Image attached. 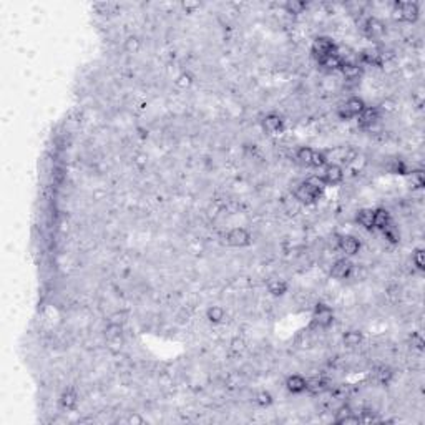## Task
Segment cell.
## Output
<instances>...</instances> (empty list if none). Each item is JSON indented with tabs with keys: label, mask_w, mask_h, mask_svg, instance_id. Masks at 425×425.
Returning a JSON list of instances; mask_svg holds the SVG:
<instances>
[{
	"label": "cell",
	"mask_w": 425,
	"mask_h": 425,
	"mask_svg": "<svg viewBox=\"0 0 425 425\" xmlns=\"http://www.w3.org/2000/svg\"><path fill=\"white\" fill-rule=\"evenodd\" d=\"M323 191H324V183L321 181V178H309L296 186L294 196L302 204H314L323 196Z\"/></svg>",
	"instance_id": "obj_1"
},
{
	"label": "cell",
	"mask_w": 425,
	"mask_h": 425,
	"mask_svg": "<svg viewBox=\"0 0 425 425\" xmlns=\"http://www.w3.org/2000/svg\"><path fill=\"white\" fill-rule=\"evenodd\" d=\"M392 14L399 20L414 23L420 17V7H418L417 2H395Z\"/></svg>",
	"instance_id": "obj_2"
},
{
	"label": "cell",
	"mask_w": 425,
	"mask_h": 425,
	"mask_svg": "<svg viewBox=\"0 0 425 425\" xmlns=\"http://www.w3.org/2000/svg\"><path fill=\"white\" fill-rule=\"evenodd\" d=\"M365 101L359 96H351L349 100H346L342 105L337 107V117L340 120H352L357 118L360 113L364 112L365 108Z\"/></svg>",
	"instance_id": "obj_3"
},
{
	"label": "cell",
	"mask_w": 425,
	"mask_h": 425,
	"mask_svg": "<svg viewBox=\"0 0 425 425\" xmlns=\"http://www.w3.org/2000/svg\"><path fill=\"white\" fill-rule=\"evenodd\" d=\"M336 51H337V45L334 43V40L329 37H317L312 42V47H311V54L317 62L332 54H336Z\"/></svg>",
	"instance_id": "obj_4"
},
{
	"label": "cell",
	"mask_w": 425,
	"mask_h": 425,
	"mask_svg": "<svg viewBox=\"0 0 425 425\" xmlns=\"http://www.w3.org/2000/svg\"><path fill=\"white\" fill-rule=\"evenodd\" d=\"M334 323V311L331 306L327 304H317L314 307V312H312V326L317 327V329H327V327H331Z\"/></svg>",
	"instance_id": "obj_5"
},
{
	"label": "cell",
	"mask_w": 425,
	"mask_h": 425,
	"mask_svg": "<svg viewBox=\"0 0 425 425\" xmlns=\"http://www.w3.org/2000/svg\"><path fill=\"white\" fill-rule=\"evenodd\" d=\"M226 243L231 248H246L253 243V236H251V233L246 228L237 226V228H233L228 231Z\"/></svg>",
	"instance_id": "obj_6"
},
{
	"label": "cell",
	"mask_w": 425,
	"mask_h": 425,
	"mask_svg": "<svg viewBox=\"0 0 425 425\" xmlns=\"http://www.w3.org/2000/svg\"><path fill=\"white\" fill-rule=\"evenodd\" d=\"M354 273V264L349 257H340V259L334 261L331 266V276L334 279H349Z\"/></svg>",
	"instance_id": "obj_7"
},
{
	"label": "cell",
	"mask_w": 425,
	"mask_h": 425,
	"mask_svg": "<svg viewBox=\"0 0 425 425\" xmlns=\"http://www.w3.org/2000/svg\"><path fill=\"white\" fill-rule=\"evenodd\" d=\"M321 181L327 186H337L344 181V170L336 163L326 165L323 176H321Z\"/></svg>",
	"instance_id": "obj_8"
},
{
	"label": "cell",
	"mask_w": 425,
	"mask_h": 425,
	"mask_svg": "<svg viewBox=\"0 0 425 425\" xmlns=\"http://www.w3.org/2000/svg\"><path fill=\"white\" fill-rule=\"evenodd\" d=\"M261 125H262V130L269 135H279L284 131V120L278 113H268L261 120Z\"/></svg>",
	"instance_id": "obj_9"
},
{
	"label": "cell",
	"mask_w": 425,
	"mask_h": 425,
	"mask_svg": "<svg viewBox=\"0 0 425 425\" xmlns=\"http://www.w3.org/2000/svg\"><path fill=\"white\" fill-rule=\"evenodd\" d=\"M337 249L346 256H356L360 251V241L354 236H339L337 237Z\"/></svg>",
	"instance_id": "obj_10"
},
{
	"label": "cell",
	"mask_w": 425,
	"mask_h": 425,
	"mask_svg": "<svg viewBox=\"0 0 425 425\" xmlns=\"http://www.w3.org/2000/svg\"><path fill=\"white\" fill-rule=\"evenodd\" d=\"M359 126L360 128H372L379 120H381V113H379L377 107H365L364 112L359 115Z\"/></svg>",
	"instance_id": "obj_11"
},
{
	"label": "cell",
	"mask_w": 425,
	"mask_h": 425,
	"mask_svg": "<svg viewBox=\"0 0 425 425\" xmlns=\"http://www.w3.org/2000/svg\"><path fill=\"white\" fill-rule=\"evenodd\" d=\"M59 405H60V409L65 412L75 410L76 405H78V394H76V390L73 387H68L63 390L59 399Z\"/></svg>",
	"instance_id": "obj_12"
},
{
	"label": "cell",
	"mask_w": 425,
	"mask_h": 425,
	"mask_svg": "<svg viewBox=\"0 0 425 425\" xmlns=\"http://www.w3.org/2000/svg\"><path fill=\"white\" fill-rule=\"evenodd\" d=\"M364 32L369 38H382L385 34V25L376 17H369L364 23Z\"/></svg>",
	"instance_id": "obj_13"
},
{
	"label": "cell",
	"mask_w": 425,
	"mask_h": 425,
	"mask_svg": "<svg viewBox=\"0 0 425 425\" xmlns=\"http://www.w3.org/2000/svg\"><path fill=\"white\" fill-rule=\"evenodd\" d=\"M105 336H107V340L110 346L121 347V342H123V327H121L118 323H110L105 331Z\"/></svg>",
	"instance_id": "obj_14"
},
{
	"label": "cell",
	"mask_w": 425,
	"mask_h": 425,
	"mask_svg": "<svg viewBox=\"0 0 425 425\" xmlns=\"http://www.w3.org/2000/svg\"><path fill=\"white\" fill-rule=\"evenodd\" d=\"M392 226V216H390V213L387 209H384V208H379V209H374V229H379V231H384L385 229H389Z\"/></svg>",
	"instance_id": "obj_15"
},
{
	"label": "cell",
	"mask_w": 425,
	"mask_h": 425,
	"mask_svg": "<svg viewBox=\"0 0 425 425\" xmlns=\"http://www.w3.org/2000/svg\"><path fill=\"white\" fill-rule=\"evenodd\" d=\"M286 389L291 392V394H302L307 389V379H304L299 374L289 376L286 379Z\"/></svg>",
	"instance_id": "obj_16"
},
{
	"label": "cell",
	"mask_w": 425,
	"mask_h": 425,
	"mask_svg": "<svg viewBox=\"0 0 425 425\" xmlns=\"http://www.w3.org/2000/svg\"><path fill=\"white\" fill-rule=\"evenodd\" d=\"M317 63H319V67H323L324 70H327V72H336V70H340V67L344 65V59L336 51V54L319 60Z\"/></svg>",
	"instance_id": "obj_17"
},
{
	"label": "cell",
	"mask_w": 425,
	"mask_h": 425,
	"mask_svg": "<svg viewBox=\"0 0 425 425\" xmlns=\"http://www.w3.org/2000/svg\"><path fill=\"white\" fill-rule=\"evenodd\" d=\"M356 220L359 223V226H362L367 231H372V229H374V209H370V208L360 209L357 213Z\"/></svg>",
	"instance_id": "obj_18"
},
{
	"label": "cell",
	"mask_w": 425,
	"mask_h": 425,
	"mask_svg": "<svg viewBox=\"0 0 425 425\" xmlns=\"http://www.w3.org/2000/svg\"><path fill=\"white\" fill-rule=\"evenodd\" d=\"M327 389V381L323 376H314L311 379H307V389L306 392H311L312 395H317L321 392H324Z\"/></svg>",
	"instance_id": "obj_19"
},
{
	"label": "cell",
	"mask_w": 425,
	"mask_h": 425,
	"mask_svg": "<svg viewBox=\"0 0 425 425\" xmlns=\"http://www.w3.org/2000/svg\"><path fill=\"white\" fill-rule=\"evenodd\" d=\"M289 289V284L284 279H279V278H274V279H269L268 281V291L271 293L276 298H279V296H284Z\"/></svg>",
	"instance_id": "obj_20"
},
{
	"label": "cell",
	"mask_w": 425,
	"mask_h": 425,
	"mask_svg": "<svg viewBox=\"0 0 425 425\" xmlns=\"http://www.w3.org/2000/svg\"><path fill=\"white\" fill-rule=\"evenodd\" d=\"M224 315H226V312H224V309L221 306H209L208 309H206V319H208L211 324L223 323Z\"/></svg>",
	"instance_id": "obj_21"
},
{
	"label": "cell",
	"mask_w": 425,
	"mask_h": 425,
	"mask_svg": "<svg viewBox=\"0 0 425 425\" xmlns=\"http://www.w3.org/2000/svg\"><path fill=\"white\" fill-rule=\"evenodd\" d=\"M312 154H314V148L311 146H301L298 153H296V160L302 165V166H309L311 168L312 163Z\"/></svg>",
	"instance_id": "obj_22"
},
{
	"label": "cell",
	"mask_w": 425,
	"mask_h": 425,
	"mask_svg": "<svg viewBox=\"0 0 425 425\" xmlns=\"http://www.w3.org/2000/svg\"><path fill=\"white\" fill-rule=\"evenodd\" d=\"M340 72H342L346 80H357L360 76V67L356 65V63L344 62V65L340 67Z\"/></svg>",
	"instance_id": "obj_23"
},
{
	"label": "cell",
	"mask_w": 425,
	"mask_h": 425,
	"mask_svg": "<svg viewBox=\"0 0 425 425\" xmlns=\"http://www.w3.org/2000/svg\"><path fill=\"white\" fill-rule=\"evenodd\" d=\"M362 332H359V331H347L344 334V346L346 347H351V349H354V347H357L360 346V342H362Z\"/></svg>",
	"instance_id": "obj_24"
},
{
	"label": "cell",
	"mask_w": 425,
	"mask_h": 425,
	"mask_svg": "<svg viewBox=\"0 0 425 425\" xmlns=\"http://www.w3.org/2000/svg\"><path fill=\"white\" fill-rule=\"evenodd\" d=\"M307 5L304 2H299V0H289V2L284 4V9L287 14H293V15H299L302 12L306 10Z\"/></svg>",
	"instance_id": "obj_25"
},
{
	"label": "cell",
	"mask_w": 425,
	"mask_h": 425,
	"mask_svg": "<svg viewBox=\"0 0 425 425\" xmlns=\"http://www.w3.org/2000/svg\"><path fill=\"white\" fill-rule=\"evenodd\" d=\"M274 402V399L271 395V392H268V390H261V392H257V395H256V404L259 405V407H269Z\"/></svg>",
	"instance_id": "obj_26"
},
{
	"label": "cell",
	"mask_w": 425,
	"mask_h": 425,
	"mask_svg": "<svg viewBox=\"0 0 425 425\" xmlns=\"http://www.w3.org/2000/svg\"><path fill=\"white\" fill-rule=\"evenodd\" d=\"M327 163V158H326V154L323 151H317V150H314V154H312V163H311V168H323V166H326Z\"/></svg>",
	"instance_id": "obj_27"
},
{
	"label": "cell",
	"mask_w": 425,
	"mask_h": 425,
	"mask_svg": "<svg viewBox=\"0 0 425 425\" xmlns=\"http://www.w3.org/2000/svg\"><path fill=\"white\" fill-rule=\"evenodd\" d=\"M412 262H414V266L418 269V271H423L425 262H423V249L422 248H417L414 251V254H412Z\"/></svg>",
	"instance_id": "obj_28"
},
{
	"label": "cell",
	"mask_w": 425,
	"mask_h": 425,
	"mask_svg": "<svg viewBox=\"0 0 425 425\" xmlns=\"http://www.w3.org/2000/svg\"><path fill=\"white\" fill-rule=\"evenodd\" d=\"M141 47V42L138 37H128L125 40V48L126 51H130V54H137Z\"/></svg>",
	"instance_id": "obj_29"
},
{
	"label": "cell",
	"mask_w": 425,
	"mask_h": 425,
	"mask_svg": "<svg viewBox=\"0 0 425 425\" xmlns=\"http://www.w3.org/2000/svg\"><path fill=\"white\" fill-rule=\"evenodd\" d=\"M410 181H412V186H414V188H422L423 183H425V179H423V173H422L420 170L412 171Z\"/></svg>",
	"instance_id": "obj_30"
},
{
	"label": "cell",
	"mask_w": 425,
	"mask_h": 425,
	"mask_svg": "<svg viewBox=\"0 0 425 425\" xmlns=\"http://www.w3.org/2000/svg\"><path fill=\"white\" fill-rule=\"evenodd\" d=\"M231 346H233V351H236V352H241V351L246 349V342H244V340L240 339V337L233 339V342H231Z\"/></svg>",
	"instance_id": "obj_31"
},
{
	"label": "cell",
	"mask_w": 425,
	"mask_h": 425,
	"mask_svg": "<svg viewBox=\"0 0 425 425\" xmlns=\"http://www.w3.org/2000/svg\"><path fill=\"white\" fill-rule=\"evenodd\" d=\"M412 346H414L417 351L423 349V339L420 334H414V336H412Z\"/></svg>",
	"instance_id": "obj_32"
},
{
	"label": "cell",
	"mask_w": 425,
	"mask_h": 425,
	"mask_svg": "<svg viewBox=\"0 0 425 425\" xmlns=\"http://www.w3.org/2000/svg\"><path fill=\"white\" fill-rule=\"evenodd\" d=\"M128 423H143L145 422V418L143 417H140L138 414H133V415H130L128 417V420H126Z\"/></svg>",
	"instance_id": "obj_33"
},
{
	"label": "cell",
	"mask_w": 425,
	"mask_h": 425,
	"mask_svg": "<svg viewBox=\"0 0 425 425\" xmlns=\"http://www.w3.org/2000/svg\"><path fill=\"white\" fill-rule=\"evenodd\" d=\"M198 5H199V4H196V2H195V4H190V2H184V4H183V7H184V9H186V7H190V9H193V7H198Z\"/></svg>",
	"instance_id": "obj_34"
}]
</instances>
